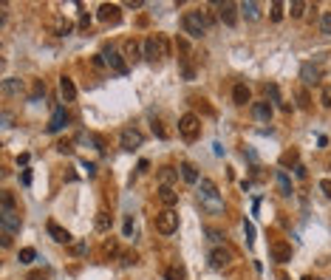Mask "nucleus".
<instances>
[{"mask_svg":"<svg viewBox=\"0 0 331 280\" xmlns=\"http://www.w3.org/2000/svg\"><path fill=\"white\" fill-rule=\"evenodd\" d=\"M110 226H113V218H110V213L102 209V213L97 215V229L99 232H110Z\"/></svg>","mask_w":331,"mask_h":280,"instance_id":"26","label":"nucleus"},{"mask_svg":"<svg viewBox=\"0 0 331 280\" xmlns=\"http://www.w3.org/2000/svg\"><path fill=\"white\" fill-rule=\"evenodd\" d=\"M303 280H317V277H312V274H306V277H303Z\"/></svg>","mask_w":331,"mask_h":280,"instance_id":"45","label":"nucleus"},{"mask_svg":"<svg viewBox=\"0 0 331 280\" xmlns=\"http://www.w3.org/2000/svg\"><path fill=\"white\" fill-rule=\"evenodd\" d=\"M88 26H91V17H85V14H82V20H80V29H88Z\"/></svg>","mask_w":331,"mask_h":280,"instance_id":"44","label":"nucleus"},{"mask_svg":"<svg viewBox=\"0 0 331 280\" xmlns=\"http://www.w3.org/2000/svg\"><path fill=\"white\" fill-rule=\"evenodd\" d=\"M320 190H323L325 198H331V178H323V181H320Z\"/></svg>","mask_w":331,"mask_h":280,"instance_id":"37","label":"nucleus"},{"mask_svg":"<svg viewBox=\"0 0 331 280\" xmlns=\"http://www.w3.org/2000/svg\"><path fill=\"white\" fill-rule=\"evenodd\" d=\"M3 94H6V97L23 94V82H20V79H3Z\"/></svg>","mask_w":331,"mask_h":280,"instance_id":"24","label":"nucleus"},{"mask_svg":"<svg viewBox=\"0 0 331 280\" xmlns=\"http://www.w3.org/2000/svg\"><path fill=\"white\" fill-rule=\"evenodd\" d=\"M244 229H246V244H252V241H255V226H252L249 221H246V224H244Z\"/></svg>","mask_w":331,"mask_h":280,"instance_id":"38","label":"nucleus"},{"mask_svg":"<svg viewBox=\"0 0 331 280\" xmlns=\"http://www.w3.org/2000/svg\"><path fill=\"white\" fill-rule=\"evenodd\" d=\"M238 3H229V0H224V3H218V17L224 20L227 26H235L238 23Z\"/></svg>","mask_w":331,"mask_h":280,"instance_id":"12","label":"nucleus"},{"mask_svg":"<svg viewBox=\"0 0 331 280\" xmlns=\"http://www.w3.org/2000/svg\"><path fill=\"white\" fill-rule=\"evenodd\" d=\"M130 235H133V218L128 215V218H125V238H130Z\"/></svg>","mask_w":331,"mask_h":280,"instance_id":"40","label":"nucleus"},{"mask_svg":"<svg viewBox=\"0 0 331 280\" xmlns=\"http://www.w3.org/2000/svg\"><path fill=\"white\" fill-rule=\"evenodd\" d=\"M122 266H136V263H139V255H136V252H122Z\"/></svg>","mask_w":331,"mask_h":280,"instance_id":"33","label":"nucleus"},{"mask_svg":"<svg viewBox=\"0 0 331 280\" xmlns=\"http://www.w3.org/2000/svg\"><path fill=\"white\" fill-rule=\"evenodd\" d=\"M232 252L227 249V246H215L212 252H209V266L212 269H218V272H224V269H229L232 266Z\"/></svg>","mask_w":331,"mask_h":280,"instance_id":"7","label":"nucleus"},{"mask_svg":"<svg viewBox=\"0 0 331 280\" xmlns=\"http://www.w3.org/2000/svg\"><path fill=\"white\" fill-rule=\"evenodd\" d=\"M280 165H297V150H286V153H283Z\"/></svg>","mask_w":331,"mask_h":280,"instance_id":"35","label":"nucleus"},{"mask_svg":"<svg viewBox=\"0 0 331 280\" xmlns=\"http://www.w3.org/2000/svg\"><path fill=\"white\" fill-rule=\"evenodd\" d=\"M300 79L306 85H320V79H323V68L314 65V62H303L300 68Z\"/></svg>","mask_w":331,"mask_h":280,"instance_id":"11","label":"nucleus"},{"mask_svg":"<svg viewBox=\"0 0 331 280\" xmlns=\"http://www.w3.org/2000/svg\"><path fill=\"white\" fill-rule=\"evenodd\" d=\"M164 280H187V266L178 261H173L170 266L164 269Z\"/></svg>","mask_w":331,"mask_h":280,"instance_id":"16","label":"nucleus"},{"mask_svg":"<svg viewBox=\"0 0 331 280\" xmlns=\"http://www.w3.org/2000/svg\"><path fill=\"white\" fill-rule=\"evenodd\" d=\"M153 133L159 136V139H167V136H170V133L164 130V125H161V122H153Z\"/></svg>","mask_w":331,"mask_h":280,"instance_id":"36","label":"nucleus"},{"mask_svg":"<svg viewBox=\"0 0 331 280\" xmlns=\"http://www.w3.org/2000/svg\"><path fill=\"white\" fill-rule=\"evenodd\" d=\"M176 181H178V170H176V167L167 165V167H161V170H159V187H173Z\"/></svg>","mask_w":331,"mask_h":280,"instance_id":"19","label":"nucleus"},{"mask_svg":"<svg viewBox=\"0 0 331 280\" xmlns=\"http://www.w3.org/2000/svg\"><path fill=\"white\" fill-rule=\"evenodd\" d=\"M269 255H272V261H277V263H289L292 261V244H289V241H272Z\"/></svg>","mask_w":331,"mask_h":280,"instance_id":"10","label":"nucleus"},{"mask_svg":"<svg viewBox=\"0 0 331 280\" xmlns=\"http://www.w3.org/2000/svg\"><path fill=\"white\" fill-rule=\"evenodd\" d=\"M0 226L3 235H17L23 221H20V209L17 207H0Z\"/></svg>","mask_w":331,"mask_h":280,"instance_id":"3","label":"nucleus"},{"mask_svg":"<svg viewBox=\"0 0 331 280\" xmlns=\"http://www.w3.org/2000/svg\"><path fill=\"white\" fill-rule=\"evenodd\" d=\"M49 235H51V241H57V244H71V232L62 229L60 224H54V221H49Z\"/></svg>","mask_w":331,"mask_h":280,"instance_id":"15","label":"nucleus"},{"mask_svg":"<svg viewBox=\"0 0 331 280\" xmlns=\"http://www.w3.org/2000/svg\"><path fill=\"white\" fill-rule=\"evenodd\" d=\"M57 150H60L62 156H65V153H71V150H74V145H71V142H60V145H57Z\"/></svg>","mask_w":331,"mask_h":280,"instance_id":"41","label":"nucleus"},{"mask_svg":"<svg viewBox=\"0 0 331 280\" xmlns=\"http://www.w3.org/2000/svg\"><path fill=\"white\" fill-rule=\"evenodd\" d=\"M207 235H209V241H212V244H221V232L218 229H207Z\"/></svg>","mask_w":331,"mask_h":280,"instance_id":"42","label":"nucleus"},{"mask_svg":"<svg viewBox=\"0 0 331 280\" xmlns=\"http://www.w3.org/2000/svg\"><path fill=\"white\" fill-rule=\"evenodd\" d=\"M178 133L187 142H196L198 136H201V119H198L196 113H184L181 119H178Z\"/></svg>","mask_w":331,"mask_h":280,"instance_id":"5","label":"nucleus"},{"mask_svg":"<svg viewBox=\"0 0 331 280\" xmlns=\"http://www.w3.org/2000/svg\"><path fill=\"white\" fill-rule=\"evenodd\" d=\"M34 258H37V252L31 249V246H26V249H20L17 261H20V263H31V261H34Z\"/></svg>","mask_w":331,"mask_h":280,"instance_id":"32","label":"nucleus"},{"mask_svg":"<svg viewBox=\"0 0 331 280\" xmlns=\"http://www.w3.org/2000/svg\"><path fill=\"white\" fill-rule=\"evenodd\" d=\"M141 142H145V136L136 128H125L122 133H119V147H122V150H136V147H141Z\"/></svg>","mask_w":331,"mask_h":280,"instance_id":"9","label":"nucleus"},{"mask_svg":"<svg viewBox=\"0 0 331 280\" xmlns=\"http://www.w3.org/2000/svg\"><path fill=\"white\" fill-rule=\"evenodd\" d=\"M65 122H68V113H65V108H57V110H54V116H51V125H49V130H51V133H57V130H62V128H65Z\"/></svg>","mask_w":331,"mask_h":280,"instance_id":"22","label":"nucleus"},{"mask_svg":"<svg viewBox=\"0 0 331 280\" xmlns=\"http://www.w3.org/2000/svg\"><path fill=\"white\" fill-rule=\"evenodd\" d=\"M252 116L257 122H269L272 119V105L269 102H252Z\"/></svg>","mask_w":331,"mask_h":280,"instance_id":"18","label":"nucleus"},{"mask_svg":"<svg viewBox=\"0 0 331 280\" xmlns=\"http://www.w3.org/2000/svg\"><path fill=\"white\" fill-rule=\"evenodd\" d=\"M323 105H325V108H331V85L323 88Z\"/></svg>","mask_w":331,"mask_h":280,"instance_id":"39","label":"nucleus"},{"mask_svg":"<svg viewBox=\"0 0 331 280\" xmlns=\"http://www.w3.org/2000/svg\"><path fill=\"white\" fill-rule=\"evenodd\" d=\"M60 94H62L65 102H74V99H77V85H74L71 77H60Z\"/></svg>","mask_w":331,"mask_h":280,"instance_id":"17","label":"nucleus"},{"mask_svg":"<svg viewBox=\"0 0 331 280\" xmlns=\"http://www.w3.org/2000/svg\"><path fill=\"white\" fill-rule=\"evenodd\" d=\"M153 226H156V232H161V235H173V232L178 229V213L176 209H161V213H156Z\"/></svg>","mask_w":331,"mask_h":280,"instance_id":"4","label":"nucleus"},{"mask_svg":"<svg viewBox=\"0 0 331 280\" xmlns=\"http://www.w3.org/2000/svg\"><path fill=\"white\" fill-rule=\"evenodd\" d=\"M320 31H323L325 37H331V12L320 14Z\"/></svg>","mask_w":331,"mask_h":280,"instance_id":"29","label":"nucleus"},{"mask_svg":"<svg viewBox=\"0 0 331 280\" xmlns=\"http://www.w3.org/2000/svg\"><path fill=\"white\" fill-rule=\"evenodd\" d=\"M238 9H241V14H244L246 20H257V17H261V6H257L255 0H246V3H238Z\"/></svg>","mask_w":331,"mask_h":280,"instance_id":"21","label":"nucleus"},{"mask_svg":"<svg viewBox=\"0 0 331 280\" xmlns=\"http://www.w3.org/2000/svg\"><path fill=\"white\" fill-rule=\"evenodd\" d=\"M102 60H105V65H108L110 71H116L119 77H125V74H128V62H125V57L119 54L113 45H105V49H102Z\"/></svg>","mask_w":331,"mask_h":280,"instance_id":"6","label":"nucleus"},{"mask_svg":"<svg viewBox=\"0 0 331 280\" xmlns=\"http://www.w3.org/2000/svg\"><path fill=\"white\" fill-rule=\"evenodd\" d=\"M232 102L235 105H246V102H249V88H246L244 82H238V85L232 88Z\"/></svg>","mask_w":331,"mask_h":280,"instance_id":"23","label":"nucleus"},{"mask_svg":"<svg viewBox=\"0 0 331 280\" xmlns=\"http://www.w3.org/2000/svg\"><path fill=\"white\" fill-rule=\"evenodd\" d=\"M99 23H108V26H116L119 20H122V6L119 3H102L97 12Z\"/></svg>","mask_w":331,"mask_h":280,"instance_id":"8","label":"nucleus"},{"mask_svg":"<svg viewBox=\"0 0 331 280\" xmlns=\"http://www.w3.org/2000/svg\"><path fill=\"white\" fill-rule=\"evenodd\" d=\"M209 14L207 12H201V9H193V12H187L184 14V20H181V26H184V34H190L193 40H201L204 34L209 31Z\"/></svg>","mask_w":331,"mask_h":280,"instance_id":"1","label":"nucleus"},{"mask_svg":"<svg viewBox=\"0 0 331 280\" xmlns=\"http://www.w3.org/2000/svg\"><path fill=\"white\" fill-rule=\"evenodd\" d=\"M277 187H280V195H292V181L283 170H277Z\"/></svg>","mask_w":331,"mask_h":280,"instance_id":"27","label":"nucleus"},{"mask_svg":"<svg viewBox=\"0 0 331 280\" xmlns=\"http://www.w3.org/2000/svg\"><path fill=\"white\" fill-rule=\"evenodd\" d=\"M297 108H300V110H309V108H312V97H309L306 88H300V91H297Z\"/></svg>","mask_w":331,"mask_h":280,"instance_id":"28","label":"nucleus"},{"mask_svg":"<svg viewBox=\"0 0 331 280\" xmlns=\"http://www.w3.org/2000/svg\"><path fill=\"white\" fill-rule=\"evenodd\" d=\"M159 201H161L164 209H173L178 204V193L173 187H159Z\"/></svg>","mask_w":331,"mask_h":280,"instance_id":"14","label":"nucleus"},{"mask_svg":"<svg viewBox=\"0 0 331 280\" xmlns=\"http://www.w3.org/2000/svg\"><path fill=\"white\" fill-rule=\"evenodd\" d=\"M289 12H292V17H303L306 14V3L303 0H294L292 6H289Z\"/></svg>","mask_w":331,"mask_h":280,"instance_id":"30","label":"nucleus"},{"mask_svg":"<svg viewBox=\"0 0 331 280\" xmlns=\"http://www.w3.org/2000/svg\"><path fill=\"white\" fill-rule=\"evenodd\" d=\"M105 255H108V258L119 255V244H116V241H105Z\"/></svg>","mask_w":331,"mask_h":280,"instance_id":"34","label":"nucleus"},{"mask_svg":"<svg viewBox=\"0 0 331 280\" xmlns=\"http://www.w3.org/2000/svg\"><path fill=\"white\" fill-rule=\"evenodd\" d=\"M269 17L275 20V23H280V20H283V3H280V0H275V3H272V12H269Z\"/></svg>","mask_w":331,"mask_h":280,"instance_id":"31","label":"nucleus"},{"mask_svg":"<svg viewBox=\"0 0 331 280\" xmlns=\"http://www.w3.org/2000/svg\"><path fill=\"white\" fill-rule=\"evenodd\" d=\"M26 280H49V274H45V272H31Z\"/></svg>","mask_w":331,"mask_h":280,"instance_id":"43","label":"nucleus"},{"mask_svg":"<svg viewBox=\"0 0 331 280\" xmlns=\"http://www.w3.org/2000/svg\"><path fill=\"white\" fill-rule=\"evenodd\" d=\"M74 29V26L71 23H68V20L65 17H54V23H51V31H54V34H68V31H71Z\"/></svg>","mask_w":331,"mask_h":280,"instance_id":"25","label":"nucleus"},{"mask_svg":"<svg viewBox=\"0 0 331 280\" xmlns=\"http://www.w3.org/2000/svg\"><path fill=\"white\" fill-rule=\"evenodd\" d=\"M141 49H145V60H150V62L170 57V43H167V37H164V34L147 37L145 43H141Z\"/></svg>","mask_w":331,"mask_h":280,"instance_id":"2","label":"nucleus"},{"mask_svg":"<svg viewBox=\"0 0 331 280\" xmlns=\"http://www.w3.org/2000/svg\"><path fill=\"white\" fill-rule=\"evenodd\" d=\"M141 57H145V49L139 45V40H125V60L139 62Z\"/></svg>","mask_w":331,"mask_h":280,"instance_id":"13","label":"nucleus"},{"mask_svg":"<svg viewBox=\"0 0 331 280\" xmlns=\"http://www.w3.org/2000/svg\"><path fill=\"white\" fill-rule=\"evenodd\" d=\"M178 170H181V178L187 184H198L201 181V178H198V170H196V165H193V161H181V165H178Z\"/></svg>","mask_w":331,"mask_h":280,"instance_id":"20","label":"nucleus"}]
</instances>
